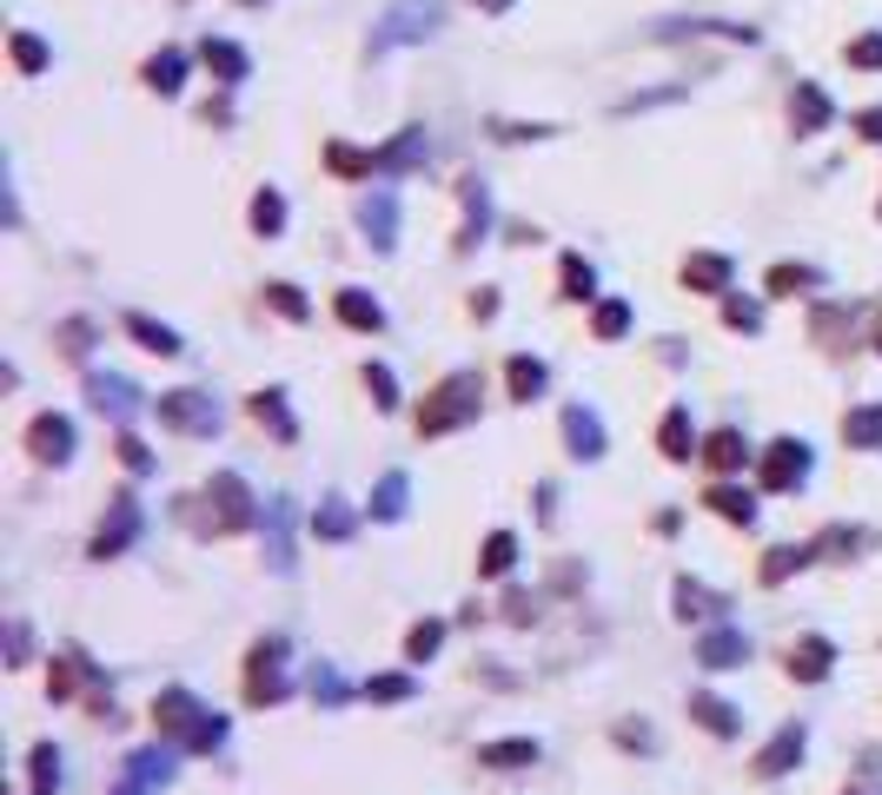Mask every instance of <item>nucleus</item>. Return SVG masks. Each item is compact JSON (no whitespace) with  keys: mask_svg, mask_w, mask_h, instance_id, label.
I'll use <instances>...</instances> for the list:
<instances>
[{"mask_svg":"<svg viewBox=\"0 0 882 795\" xmlns=\"http://www.w3.org/2000/svg\"><path fill=\"white\" fill-rule=\"evenodd\" d=\"M478 398H485V378H478V372H452V378L418 405V438H445V431L471 425V418H478Z\"/></svg>","mask_w":882,"mask_h":795,"instance_id":"obj_1","label":"nucleus"},{"mask_svg":"<svg viewBox=\"0 0 882 795\" xmlns=\"http://www.w3.org/2000/svg\"><path fill=\"white\" fill-rule=\"evenodd\" d=\"M438 20H445V7H438V0H398V7L378 20V33H372V53H385V46H412V40L438 33Z\"/></svg>","mask_w":882,"mask_h":795,"instance_id":"obj_2","label":"nucleus"},{"mask_svg":"<svg viewBox=\"0 0 882 795\" xmlns=\"http://www.w3.org/2000/svg\"><path fill=\"white\" fill-rule=\"evenodd\" d=\"M153 411H159V425H173V431H186V438H212V431H219V405H212L206 391H166Z\"/></svg>","mask_w":882,"mask_h":795,"instance_id":"obj_3","label":"nucleus"},{"mask_svg":"<svg viewBox=\"0 0 882 795\" xmlns=\"http://www.w3.org/2000/svg\"><path fill=\"white\" fill-rule=\"evenodd\" d=\"M286 637H266V644H252V657H246V703H279L286 697Z\"/></svg>","mask_w":882,"mask_h":795,"instance_id":"obj_4","label":"nucleus"},{"mask_svg":"<svg viewBox=\"0 0 882 795\" xmlns=\"http://www.w3.org/2000/svg\"><path fill=\"white\" fill-rule=\"evenodd\" d=\"M810 478V444L803 438H777L764 451V491H797Z\"/></svg>","mask_w":882,"mask_h":795,"instance_id":"obj_5","label":"nucleus"},{"mask_svg":"<svg viewBox=\"0 0 882 795\" xmlns=\"http://www.w3.org/2000/svg\"><path fill=\"white\" fill-rule=\"evenodd\" d=\"M206 498L219 504V531H246V524H252V504H259V498H252V484H246L239 471H219V478L206 484Z\"/></svg>","mask_w":882,"mask_h":795,"instance_id":"obj_6","label":"nucleus"},{"mask_svg":"<svg viewBox=\"0 0 882 795\" xmlns=\"http://www.w3.org/2000/svg\"><path fill=\"white\" fill-rule=\"evenodd\" d=\"M27 451H33L40 464H66V458H73V418L40 411V418L27 425Z\"/></svg>","mask_w":882,"mask_h":795,"instance_id":"obj_7","label":"nucleus"},{"mask_svg":"<svg viewBox=\"0 0 882 795\" xmlns=\"http://www.w3.org/2000/svg\"><path fill=\"white\" fill-rule=\"evenodd\" d=\"M133 537H139V498H133V491H120V498H113V511H106V524H100V537H93V557H120Z\"/></svg>","mask_w":882,"mask_h":795,"instance_id":"obj_8","label":"nucleus"},{"mask_svg":"<svg viewBox=\"0 0 882 795\" xmlns=\"http://www.w3.org/2000/svg\"><path fill=\"white\" fill-rule=\"evenodd\" d=\"M199 716H206V703H199L193 690H159V703H153V723H159L179 750H186V736L199 730Z\"/></svg>","mask_w":882,"mask_h":795,"instance_id":"obj_9","label":"nucleus"},{"mask_svg":"<svg viewBox=\"0 0 882 795\" xmlns=\"http://www.w3.org/2000/svg\"><path fill=\"white\" fill-rule=\"evenodd\" d=\"M86 398H93V411L113 418V425H126V418L139 411V391H133L126 378H113V372H93V378H86Z\"/></svg>","mask_w":882,"mask_h":795,"instance_id":"obj_10","label":"nucleus"},{"mask_svg":"<svg viewBox=\"0 0 882 795\" xmlns=\"http://www.w3.org/2000/svg\"><path fill=\"white\" fill-rule=\"evenodd\" d=\"M803 743H810V730H803V723H784V730L757 750V776H790V770L803 763Z\"/></svg>","mask_w":882,"mask_h":795,"instance_id":"obj_11","label":"nucleus"},{"mask_svg":"<svg viewBox=\"0 0 882 795\" xmlns=\"http://www.w3.org/2000/svg\"><path fill=\"white\" fill-rule=\"evenodd\" d=\"M657 451H664L671 464H691V458H697V425H691V405H671V411H664V425H657Z\"/></svg>","mask_w":882,"mask_h":795,"instance_id":"obj_12","label":"nucleus"},{"mask_svg":"<svg viewBox=\"0 0 882 795\" xmlns=\"http://www.w3.org/2000/svg\"><path fill=\"white\" fill-rule=\"evenodd\" d=\"M697 458H704L717 478H730V471H744V464H750V444H744V431H737V425H724V431H710V438H704V451H697Z\"/></svg>","mask_w":882,"mask_h":795,"instance_id":"obj_13","label":"nucleus"},{"mask_svg":"<svg viewBox=\"0 0 882 795\" xmlns=\"http://www.w3.org/2000/svg\"><path fill=\"white\" fill-rule=\"evenodd\" d=\"M697 663H704V670H737V663H750V637L724 624V630H710V637L697 644Z\"/></svg>","mask_w":882,"mask_h":795,"instance_id":"obj_14","label":"nucleus"},{"mask_svg":"<svg viewBox=\"0 0 882 795\" xmlns=\"http://www.w3.org/2000/svg\"><path fill=\"white\" fill-rule=\"evenodd\" d=\"M837 670V644L830 637H803V644H790V677L797 683H823Z\"/></svg>","mask_w":882,"mask_h":795,"instance_id":"obj_15","label":"nucleus"},{"mask_svg":"<svg viewBox=\"0 0 882 795\" xmlns=\"http://www.w3.org/2000/svg\"><path fill=\"white\" fill-rule=\"evenodd\" d=\"M564 444H571V458H604V418L571 405L564 411Z\"/></svg>","mask_w":882,"mask_h":795,"instance_id":"obj_16","label":"nucleus"},{"mask_svg":"<svg viewBox=\"0 0 882 795\" xmlns=\"http://www.w3.org/2000/svg\"><path fill=\"white\" fill-rule=\"evenodd\" d=\"M359 226L372 232V245H392V232H398V206H392V192H385V186L359 199Z\"/></svg>","mask_w":882,"mask_h":795,"instance_id":"obj_17","label":"nucleus"},{"mask_svg":"<svg viewBox=\"0 0 882 795\" xmlns=\"http://www.w3.org/2000/svg\"><path fill=\"white\" fill-rule=\"evenodd\" d=\"M332 312H339L352 332H378V325H385V305H378L372 292H359V285H345V292L332 299Z\"/></svg>","mask_w":882,"mask_h":795,"instance_id":"obj_18","label":"nucleus"},{"mask_svg":"<svg viewBox=\"0 0 882 795\" xmlns=\"http://www.w3.org/2000/svg\"><path fill=\"white\" fill-rule=\"evenodd\" d=\"M704 504H710L724 524H744V531L757 524V498H750V491H737V484H710V491H704Z\"/></svg>","mask_w":882,"mask_h":795,"instance_id":"obj_19","label":"nucleus"},{"mask_svg":"<svg viewBox=\"0 0 882 795\" xmlns=\"http://www.w3.org/2000/svg\"><path fill=\"white\" fill-rule=\"evenodd\" d=\"M810 557H817V544H777V551H764V571H757V577L777 590V584H790Z\"/></svg>","mask_w":882,"mask_h":795,"instance_id":"obj_20","label":"nucleus"},{"mask_svg":"<svg viewBox=\"0 0 882 795\" xmlns=\"http://www.w3.org/2000/svg\"><path fill=\"white\" fill-rule=\"evenodd\" d=\"M538 756H544V750H538L531 736H511V743H485V750H478L485 770H538Z\"/></svg>","mask_w":882,"mask_h":795,"instance_id":"obj_21","label":"nucleus"},{"mask_svg":"<svg viewBox=\"0 0 882 795\" xmlns=\"http://www.w3.org/2000/svg\"><path fill=\"white\" fill-rule=\"evenodd\" d=\"M790 119H797V133H823V126H830V93L803 80L797 100H790Z\"/></svg>","mask_w":882,"mask_h":795,"instance_id":"obj_22","label":"nucleus"},{"mask_svg":"<svg viewBox=\"0 0 882 795\" xmlns=\"http://www.w3.org/2000/svg\"><path fill=\"white\" fill-rule=\"evenodd\" d=\"M684 285H697V292H730V259H724V252L684 259Z\"/></svg>","mask_w":882,"mask_h":795,"instance_id":"obj_23","label":"nucleus"},{"mask_svg":"<svg viewBox=\"0 0 882 795\" xmlns=\"http://www.w3.org/2000/svg\"><path fill=\"white\" fill-rule=\"evenodd\" d=\"M252 418H259L279 444H292V438H299V418L286 411V391H259V398H252Z\"/></svg>","mask_w":882,"mask_h":795,"instance_id":"obj_24","label":"nucleus"},{"mask_svg":"<svg viewBox=\"0 0 882 795\" xmlns=\"http://www.w3.org/2000/svg\"><path fill=\"white\" fill-rule=\"evenodd\" d=\"M671 604H677V617H684V624H704V617H717V610H724V597H717V590H704V584H691V577H677Z\"/></svg>","mask_w":882,"mask_h":795,"instance_id":"obj_25","label":"nucleus"},{"mask_svg":"<svg viewBox=\"0 0 882 795\" xmlns=\"http://www.w3.org/2000/svg\"><path fill=\"white\" fill-rule=\"evenodd\" d=\"M126 332H133L146 352H159V358H179V352H186V345H179V332H173V325H153L146 312H126Z\"/></svg>","mask_w":882,"mask_h":795,"instance_id":"obj_26","label":"nucleus"},{"mask_svg":"<svg viewBox=\"0 0 882 795\" xmlns=\"http://www.w3.org/2000/svg\"><path fill=\"white\" fill-rule=\"evenodd\" d=\"M458 199H465V239H458V245H478V232L491 226V199H485L478 179H458Z\"/></svg>","mask_w":882,"mask_h":795,"instance_id":"obj_27","label":"nucleus"},{"mask_svg":"<svg viewBox=\"0 0 882 795\" xmlns=\"http://www.w3.org/2000/svg\"><path fill=\"white\" fill-rule=\"evenodd\" d=\"M405 498H412V478H405V471H385L378 491H372V517H385V524L405 517Z\"/></svg>","mask_w":882,"mask_h":795,"instance_id":"obj_28","label":"nucleus"},{"mask_svg":"<svg viewBox=\"0 0 882 795\" xmlns=\"http://www.w3.org/2000/svg\"><path fill=\"white\" fill-rule=\"evenodd\" d=\"M199 60H206L226 86H239V80H246V53H239L232 40H206V46H199Z\"/></svg>","mask_w":882,"mask_h":795,"instance_id":"obj_29","label":"nucleus"},{"mask_svg":"<svg viewBox=\"0 0 882 795\" xmlns=\"http://www.w3.org/2000/svg\"><path fill=\"white\" fill-rule=\"evenodd\" d=\"M425 153H432V146H425V133L412 126L405 139H392V146L378 153V172H405V166H425Z\"/></svg>","mask_w":882,"mask_h":795,"instance_id":"obj_30","label":"nucleus"},{"mask_svg":"<svg viewBox=\"0 0 882 795\" xmlns=\"http://www.w3.org/2000/svg\"><path fill=\"white\" fill-rule=\"evenodd\" d=\"M691 716H697L710 736H737V730H744V723H737V710H730L724 697H691Z\"/></svg>","mask_w":882,"mask_h":795,"instance_id":"obj_31","label":"nucleus"},{"mask_svg":"<svg viewBox=\"0 0 882 795\" xmlns=\"http://www.w3.org/2000/svg\"><path fill=\"white\" fill-rule=\"evenodd\" d=\"M179 73H186V53H179V46H166V53L146 60V86H153V93H179Z\"/></svg>","mask_w":882,"mask_h":795,"instance_id":"obj_32","label":"nucleus"},{"mask_svg":"<svg viewBox=\"0 0 882 795\" xmlns=\"http://www.w3.org/2000/svg\"><path fill=\"white\" fill-rule=\"evenodd\" d=\"M505 385H511V398H525V405H531V398H538V391H544V365H538V358H525V352H518V358H511V365H505Z\"/></svg>","mask_w":882,"mask_h":795,"instance_id":"obj_33","label":"nucleus"},{"mask_svg":"<svg viewBox=\"0 0 882 795\" xmlns=\"http://www.w3.org/2000/svg\"><path fill=\"white\" fill-rule=\"evenodd\" d=\"M511 564H518V537L511 531H491L485 537V557H478V577H505Z\"/></svg>","mask_w":882,"mask_h":795,"instance_id":"obj_34","label":"nucleus"},{"mask_svg":"<svg viewBox=\"0 0 882 795\" xmlns=\"http://www.w3.org/2000/svg\"><path fill=\"white\" fill-rule=\"evenodd\" d=\"M843 438H850L857 451H876V444H882V405H863V411H850V418H843Z\"/></svg>","mask_w":882,"mask_h":795,"instance_id":"obj_35","label":"nucleus"},{"mask_svg":"<svg viewBox=\"0 0 882 795\" xmlns=\"http://www.w3.org/2000/svg\"><path fill=\"white\" fill-rule=\"evenodd\" d=\"M266 524H272V571H292V544H286L292 504H286V498H272V504H266Z\"/></svg>","mask_w":882,"mask_h":795,"instance_id":"obj_36","label":"nucleus"},{"mask_svg":"<svg viewBox=\"0 0 882 795\" xmlns=\"http://www.w3.org/2000/svg\"><path fill=\"white\" fill-rule=\"evenodd\" d=\"M27 770H33V795H53V789H60V750H53V743H33Z\"/></svg>","mask_w":882,"mask_h":795,"instance_id":"obj_37","label":"nucleus"},{"mask_svg":"<svg viewBox=\"0 0 882 795\" xmlns=\"http://www.w3.org/2000/svg\"><path fill=\"white\" fill-rule=\"evenodd\" d=\"M325 159H332V172H345V179H372V172H378V153H359V146H325Z\"/></svg>","mask_w":882,"mask_h":795,"instance_id":"obj_38","label":"nucleus"},{"mask_svg":"<svg viewBox=\"0 0 882 795\" xmlns=\"http://www.w3.org/2000/svg\"><path fill=\"white\" fill-rule=\"evenodd\" d=\"M558 279H564V299H598V272H591V265H584L578 252H564Z\"/></svg>","mask_w":882,"mask_h":795,"instance_id":"obj_39","label":"nucleus"},{"mask_svg":"<svg viewBox=\"0 0 882 795\" xmlns=\"http://www.w3.org/2000/svg\"><path fill=\"white\" fill-rule=\"evenodd\" d=\"M817 279H823L817 265H770V292H777V299H797V292H810Z\"/></svg>","mask_w":882,"mask_h":795,"instance_id":"obj_40","label":"nucleus"},{"mask_svg":"<svg viewBox=\"0 0 882 795\" xmlns=\"http://www.w3.org/2000/svg\"><path fill=\"white\" fill-rule=\"evenodd\" d=\"M126 776H139L146 789L166 783V776H173V750H139V756H126Z\"/></svg>","mask_w":882,"mask_h":795,"instance_id":"obj_41","label":"nucleus"},{"mask_svg":"<svg viewBox=\"0 0 882 795\" xmlns=\"http://www.w3.org/2000/svg\"><path fill=\"white\" fill-rule=\"evenodd\" d=\"M252 232H266V239H272V232H286V199H279L272 186L252 199Z\"/></svg>","mask_w":882,"mask_h":795,"instance_id":"obj_42","label":"nucleus"},{"mask_svg":"<svg viewBox=\"0 0 882 795\" xmlns=\"http://www.w3.org/2000/svg\"><path fill=\"white\" fill-rule=\"evenodd\" d=\"M591 332H598L604 345H611V338H624V332H631V305H624V299H604V305H598V318H591Z\"/></svg>","mask_w":882,"mask_h":795,"instance_id":"obj_43","label":"nucleus"},{"mask_svg":"<svg viewBox=\"0 0 882 795\" xmlns=\"http://www.w3.org/2000/svg\"><path fill=\"white\" fill-rule=\"evenodd\" d=\"M266 305H272L279 318H292V325H299V318H312V305H305V299H299V285H286V279H279V285H266Z\"/></svg>","mask_w":882,"mask_h":795,"instance_id":"obj_44","label":"nucleus"},{"mask_svg":"<svg viewBox=\"0 0 882 795\" xmlns=\"http://www.w3.org/2000/svg\"><path fill=\"white\" fill-rule=\"evenodd\" d=\"M365 391H372L378 411H392V405H398V378H392V365H365Z\"/></svg>","mask_w":882,"mask_h":795,"instance_id":"obj_45","label":"nucleus"},{"mask_svg":"<svg viewBox=\"0 0 882 795\" xmlns=\"http://www.w3.org/2000/svg\"><path fill=\"white\" fill-rule=\"evenodd\" d=\"M438 644H445V624H418V630L405 637V663H425Z\"/></svg>","mask_w":882,"mask_h":795,"instance_id":"obj_46","label":"nucleus"},{"mask_svg":"<svg viewBox=\"0 0 882 795\" xmlns=\"http://www.w3.org/2000/svg\"><path fill=\"white\" fill-rule=\"evenodd\" d=\"M312 531H319V537H332V544H339V537H352V511H345V504H325V511H319V517H312Z\"/></svg>","mask_w":882,"mask_h":795,"instance_id":"obj_47","label":"nucleus"},{"mask_svg":"<svg viewBox=\"0 0 882 795\" xmlns=\"http://www.w3.org/2000/svg\"><path fill=\"white\" fill-rule=\"evenodd\" d=\"M365 697H372V703H405V697H412V677H372Z\"/></svg>","mask_w":882,"mask_h":795,"instance_id":"obj_48","label":"nucleus"},{"mask_svg":"<svg viewBox=\"0 0 882 795\" xmlns=\"http://www.w3.org/2000/svg\"><path fill=\"white\" fill-rule=\"evenodd\" d=\"M13 60H20V73H40L46 66V46L33 33H13Z\"/></svg>","mask_w":882,"mask_h":795,"instance_id":"obj_49","label":"nucleus"},{"mask_svg":"<svg viewBox=\"0 0 882 795\" xmlns=\"http://www.w3.org/2000/svg\"><path fill=\"white\" fill-rule=\"evenodd\" d=\"M86 338H93L86 318H66V325H60V352H66V358H86Z\"/></svg>","mask_w":882,"mask_h":795,"instance_id":"obj_50","label":"nucleus"},{"mask_svg":"<svg viewBox=\"0 0 882 795\" xmlns=\"http://www.w3.org/2000/svg\"><path fill=\"white\" fill-rule=\"evenodd\" d=\"M120 464H126L133 478H146V471H153V451H146L139 438H120Z\"/></svg>","mask_w":882,"mask_h":795,"instance_id":"obj_51","label":"nucleus"},{"mask_svg":"<svg viewBox=\"0 0 882 795\" xmlns=\"http://www.w3.org/2000/svg\"><path fill=\"white\" fill-rule=\"evenodd\" d=\"M46 690H53V697H73V690H80V657H66V663H53V677H46Z\"/></svg>","mask_w":882,"mask_h":795,"instance_id":"obj_52","label":"nucleus"},{"mask_svg":"<svg viewBox=\"0 0 882 795\" xmlns=\"http://www.w3.org/2000/svg\"><path fill=\"white\" fill-rule=\"evenodd\" d=\"M312 697H319L325 710H339V703H345V683H339L332 670H319V677H312Z\"/></svg>","mask_w":882,"mask_h":795,"instance_id":"obj_53","label":"nucleus"},{"mask_svg":"<svg viewBox=\"0 0 882 795\" xmlns=\"http://www.w3.org/2000/svg\"><path fill=\"white\" fill-rule=\"evenodd\" d=\"M850 66H882V33H863V40L850 46Z\"/></svg>","mask_w":882,"mask_h":795,"instance_id":"obj_54","label":"nucleus"},{"mask_svg":"<svg viewBox=\"0 0 882 795\" xmlns=\"http://www.w3.org/2000/svg\"><path fill=\"white\" fill-rule=\"evenodd\" d=\"M724 318H730L737 332H757V325H764V312H757V305H744V299H730V305H724Z\"/></svg>","mask_w":882,"mask_h":795,"instance_id":"obj_55","label":"nucleus"},{"mask_svg":"<svg viewBox=\"0 0 882 795\" xmlns=\"http://www.w3.org/2000/svg\"><path fill=\"white\" fill-rule=\"evenodd\" d=\"M857 133H863V139H876V146H882V106H870V113H857Z\"/></svg>","mask_w":882,"mask_h":795,"instance_id":"obj_56","label":"nucleus"},{"mask_svg":"<svg viewBox=\"0 0 882 795\" xmlns=\"http://www.w3.org/2000/svg\"><path fill=\"white\" fill-rule=\"evenodd\" d=\"M505 617H511V624H531V597L511 590V597H505Z\"/></svg>","mask_w":882,"mask_h":795,"instance_id":"obj_57","label":"nucleus"},{"mask_svg":"<svg viewBox=\"0 0 882 795\" xmlns=\"http://www.w3.org/2000/svg\"><path fill=\"white\" fill-rule=\"evenodd\" d=\"M618 743H637V750H651V743H657V736H651V730H644V723H624V730H618Z\"/></svg>","mask_w":882,"mask_h":795,"instance_id":"obj_58","label":"nucleus"},{"mask_svg":"<svg viewBox=\"0 0 882 795\" xmlns=\"http://www.w3.org/2000/svg\"><path fill=\"white\" fill-rule=\"evenodd\" d=\"M471 318H498V292H478L471 299Z\"/></svg>","mask_w":882,"mask_h":795,"instance_id":"obj_59","label":"nucleus"},{"mask_svg":"<svg viewBox=\"0 0 882 795\" xmlns=\"http://www.w3.org/2000/svg\"><path fill=\"white\" fill-rule=\"evenodd\" d=\"M113 795H146V783H139V776H126V783H120Z\"/></svg>","mask_w":882,"mask_h":795,"instance_id":"obj_60","label":"nucleus"},{"mask_svg":"<svg viewBox=\"0 0 882 795\" xmlns=\"http://www.w3.org/2000/svg\"><path fill=\"white\" fill-rule=\"evenodd\" d=\"M876 352H882V325H876Z\"/></svg>","mask_w":882,"mask_h":795,"instance_id":"obj_61","label":"nucleus"},{"mask_svg":"<svg viewBox=\"0 0 882 795\" xmlns=\"http://www.w3.org/2000/svg\"><path fill=\"white\" fill-rule=\"evenodd\" d=\"M485 7H505V0H485Z\"/></svg>","mask_w":882,"mask_h":795,"instance_id":"obj_62","label":"nucleus"}]
</instances>
